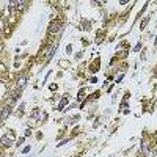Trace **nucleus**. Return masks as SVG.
Segmentation results:
<instances>
[{
    "mask_svg": "<svg viewBox=\"0 0 157 157\" xmlns=\"http://www.w3.org/2000/svg\"><path fill=\"white\" fill-rule=\"evenodd\" d=\"M38 115H39V108H35V110H33V113H32V118H36Z\"/></svg>",
    "mask_w": 157,
    "mask_h": 157,
    "instance_id": "nucleus-3",
    "label": "nucleus"
},
{
    "mask_svg": "<svg viewBox=\"0 0 157 157\" xmlns=\"http://www.w3.org/2000/svg\"><path fill=\"white\" fill-rule=\"evenodd\" d=\"M66 102H68V99H63V101H61V104H60V108H63Z\"/></svg>",
    "mask_w": 157,
    "mask_h": 157,
    "instance_id": "nucleus-5",
    "label": "nucleus"
},
{
    "mask_svg": "<svg viewBox=\"0 0 157 157\" xmlns=\"http://www.w3.org/2000/svg\"><path fill=\"white\" fill-rule=\"evenodd\" d=\"M142 151H143V152L148 151V143H143V145H142Z\"/></svg>",
    "mask_w": 157,
    "mask_h": 157,
    "instance_id": "nucleus-4",
    "label": "nucleus"
},
{
    "mask_svg": "<svg viewBox=\"0 0 157 157\" xmlns=\"http://www.w3.org/2000/svg\"><path fill=\"white\" fill-rule=\"evenodd\" d=\"M0 143H2V145H5V146H10V145H13V135L10 134V135H5V137H2V138H0Z\"/></svg>",
    "mask_w": 157,
    "mask_h": 157,
    "instance_id": "nucleus-2",
    "label": "nucleus"
},
{
    "mask_svg": "<svg viewBox=\"0 0 157 157\" xmlns=\"http://www.w3.org/2000/svg\"><path fill=\"white\" fill-rule=\"evenodd\" d=\"M11 110H13L11 105H5L2 110H0V119H2V121L8 119V116H10V113H11Z\"/></svg>",
    "mask_w": 157,
    "mask_h": 157,
    "instance_id": "nucleus-1",
    "label": "nucleus"
}]
</instances>
